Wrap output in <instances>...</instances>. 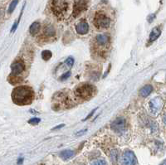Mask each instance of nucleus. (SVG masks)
Segmentation results:
<instances>
[{"instance_id":"obj_24","label":"nucleus","mask_w":166,"mask_h":165,"mask_svg":"<svg viewBox=\"0 0 166 165\" xmlns=\"http://www.w3.org/2000/svg\"><path fill=\"white\" fill-rule=\"evenodd\" d=\"M70 76H71V72H68L67 73H65L64 75H62L60 79H61V81H64V80L68 79V78Z\"/></svg>"},{"instance_id":"obj_10","label":"nucleus","mask_w":166,"mask_h":165,"mask_svg":"<svg viewBox=\"0 0 166 165\" xmlns=\"http://www.w3.org/2000/svg\"><path fill=\"white\" fill-rule=\"evenodd\" d=\"M76 30L77 32V33L81 35L87 34L89 31V25L87 24V22H81L76 26Z\"/></svg>"},{"instance_id":"obj_22","label":"nucleus","mask_w":166,"mask_h":165,"mask_svg":"<svg viewBox=\"0 0 166 165\" xmlns=\"http://www.w3.org/2000/svg\"><path fill=\"white\" fill-rule=\"evenodd\" d=\"M73 63H74V59L72 57H68V59L66 60V64L68 65V67H72Z\"/></svg>"},{"instance_id":"obj_26","label":"nucleus","mask_w":166,"mask_h":165,"mask_svg":"<svg viewBox=\"0 0 166 165\" xmlns=\"http://www.w3.org/2000/svg\"><path fill=\"white\" fill-rule=\"evenodd\" d=\"M86 132H87V129H82V131H80V132H77V133L76 134V135H77V136H78V135L80 136V135H82V134H83L84 133H86Z\"/></svg>"},{"instance_id":"obj_30","label":"nucleus","mask_w":166,"mask_h":165,"mask_svg":"<svg viewBox=\"0 0 166 165\" xmlns=\"http://www.w3.org/2000/svg\"><path fill=\"white\" fill-rule=\"evenodd\" d=\"M80 165H83V164H80Z\"/></svg>"},{"instance_id":"obj_7","label":"nucleus","mask_w":166,"mask_h":165,"mask_svg":"<svg viewBox=\"0 0 166 165\" xmlns=\"http://www.w3.org/2000/svg\"><path fill=\"white\" fill-rule=\"evenodd\" d=\"M87 0H79L75 4L73 8V16L77 17L80 13H82L83 11L87 9Z\"/></svg>"},{"instance_id":"obj_14","label":"nucleus","mask_w":166,"mask_h":165,"mask_svg":"<svg viewBox=\"0 0 166 165\" xmlns=\"http://www.w3.org/2000/svg\"><path fill=\"white\" fill-rule=\"evenodd\" d=\"M153 91V87L151 86V85H147V86H145L143 88H141L140 91V96L142 97H146L148 96Z\"/></svg>"},{"instance_id":"obj_13","label":"nucleus","mask_w":166,"mask_h":165,"mask_svg":"<svg viewBox=\"0 0 166 165\" xmlns=\"http://www.w3.org/2000/svg\"><path fill=\"white\" fill-rule=\"evenodd\" d=\"M75 154V153H74V151L72 150H63L62 151L61 153H60V158L62 159L63 160H68L69 159H71V158H72L73 156Z\"/></svg>"},{"instance_id":"obj_17","label":"nucleus","mask_w":166,"mask_h":165,"mask_svg":"<svg viewBox=\"0 0 166 165\" xmlns=\"http://www.w3.org/2000/svg\"><path fill=\"white\" fill-rule=\"evenodd\" d=\"M52 56V53L51 51H49V50H45V51H43V52H42V59L43 60H45V61H48Z\"/></svg>"},{"instance_id":"obj_27","label":"nucleus","mask_w":166,"mask_h":165,"mask_svg":"<svg viewBox=\"0 0 166 165\" xmlns=\"http://www.w3.org/2000/svg\"><path fill=\"white\" fill-rule=\"evenodd\" d=\"M64 126V124H61V125H57V126H56L54 129H53V130H56V129H61V128H62Z\"/></svg>"},{"instance_id":"obj_6","label":"nucleus","mask_w":166,"mask_h":165,"mask_svg":"<svg viewBox=\"0 0 166 165\" xmlns=\"http://www.w3.org/2000/svg\"><path fill=\"white\" fill-rule=\"evenodd\" d=\"M126 121L124 118H117L114 122L111 124V129L116 133H123L125 129Z\"/></svg>"},{"instance_id":"obj_1","label":"nucleus","mask_w":166,"mask_h":165,"mask_svg":"<svg viewBox=\"0 0 166 165\" xmlns=\"http://www.w3.org/2000/svg\"><path fill=\"white\" fill-rule=\"evenodd\" d=\"M12 99L17 105H29L33 100V91L31 88L27 86H18L13 90Z\"/></svg>"},{"instance_id":"obj_29","label":"nucleus","mask_w":166,"mask_h":165,"mask_svg":"<svg viewBox=\"0 0 166 165\" xmlns=\"http://www.w3.org/2000/svg\"><path fill=\"white\" fill-rule=\"evenodd\" d=\"M160 165H166V160H165L164 162H162L160 164Z\"/></svg>"},{"instance_id":"obj_25","label":"nucleus","mask_w":166,"mask_h":165,"mask_svg":"<svg viewBox=\"0 0 166 165\" xmlns=\"http://www.w3.org/2000/svg\"><path fill=\"white\" fill-rule=\"evenodd\" d=\"M95 111H96V109H95V110H92V111H91V113L89 114L88 115H87V118H86V119H83V120H86V119H90V118H91V115H93V114L95 113Z\"/></svg>"},{"instance_id":"obj_8","label":"nucleus","mask_w":166,"mask_h":165,"mask_svg":"<svg viewBox=\"0 0 166 165\" xmlns=\"http://www.w3.org/2000/svg\"><path fill=\"white\" fill-rule=\"evenodd\" d=\"M163 106V100L160 97H156L151 100L150 102V108L151 112L153 114H157L160 112V110Z\"/></svg>"},{"instance_id":"obj_11","label":"nucleus","mask_w":166,"mask_h":165,"mask_svg":"<svg viewBox=\"0 0 166 165\" xmlns=\"http://www.w3.org/2000/svg\"><path fill=\"white\" fill-rule=\"evenodd\" d=\"M96 41L100 45L105 46L109 43L110 37L108 35H106V34H100L96 37Z\"/></svg>"},{"instance_id":"obj_15","label":"nucleus","mask_w":166,"mask_h":165,"mask_svg":"<svg viewBox=\"0 0 166 165\" xmlns=\"http://www.w3.org/2000/svg\"><path fill=\"white\" fill-rule=\"evenodd\" d=\"M39 30H40V23L37 22H33L30 26V27H29L30 33H31L32 36H34V35H36L37 33H38Z\"/></svg>"},{"instance_id":"obj_18","label":"nucleus","mask_w":166,"mask_h":165,"mask_svg":"<svg viewBox=\"0 0 166 165\" xmlns=\"http://www.w3.org/2000/svg\"><path fill=\"white\" fill-rule=\"evenodd\" d=\"M110 160L113 164H116L117 160H118V154L116 150H112L111 154H110Z\"/></svg>"},{"instance_id":"obj_20","label":"nucleus","mask_w":166,"mask_h":165,"mask_svg":"<svg viewBox=\"0 0 166 165\" xmlns=\"http://www.w3.org/2000/svg\"><path fill=\"white\" fill-rule=\"evenodd\" d=\"M91 165H108V164H107V163H106V160L99 159L96 160V161H95Z\"/></svg>"},{"instance_id":"obj_19","label":"nucleus","mask_w":166,"mask_h":165,"mask_svg":"<svg viewBox=\"0 0 166 165\" xmlns=\"http://www.w3.org/2000/svg\"><path fill=\"white\" fill-rule=\"evenodd\" d=\"M18 0H13V2L11 3L10 5H9V8H8V13H12L14 11L15 8L18 5Z\"/></svg>"},{"instance_id":"obj_4","label":"nucleus","mask_w":166,"mask_h":165,"mask_svg":"<svg viewBox=\"0 0 166 165\" xmlns=\"http://www.w3.org/2000/svg\"><path fill=\"white\" fill-rule=\"evenodd\" d=\"M94 24L97 28H106L110 24V18L104 13H96L94 18Z\"/></svg>"},{"instance_id":"obj_23","label":"nucleus","mask_w":166,"mask_h":165,"mask_svg":"<svg viewBox=\"0 0 166 165\" xmlns=\"http://www.w3.org/2000/svg\"><path fill=\"white\" fill-rule=\"evenodd\" d=\"M10 79H13L12 81H9L12 84H16V83H18V82H20V81H22V79L21 78H18L17 79V77H9Z\"/></svg>"},{"instance_id":"obj_16","label":"nucleus","mask_w":166,"mask_h":165,"mask_svg":"<svg viewBox=\"0 0 166 165\" xmlns=\"http://www.w3.org/2000/svg\"><path fill=\"white\" fill-rule=\"evenodd\" d=\"M56 33V31H55V28L53 27V26L52 25H47V27H45L44 28V34L47 37H52L55 35Z\"/></svg>"},{"instance_id":"obj_5","label":"nucleus","mask_w":166,"mask_h":165,"mask_svg":"<svg viewBox=\"0 0 166 165\" xmlns=\"http://www.w3.org/2000/svg\"><path fill=\"white\" fill-rule=\"evenodd\" d=\"M137 159L135 154L130 150L124 152L121 158V165H135Z\"/></svg>"},{"instance_id":"obj_2","label":"nucleus","mask_w":166,"mask_h":165,"mask_svg":"<svg viewBox=\"0 0 166 165\" xmlns=\"http://www.w3.org/2000/svg\"><path fill=\"white\" fill-rule=\"evenodd\" d=\"M95 91L96 89L93 86L90 84H82L81 86H77L75 92L78 97H81L85 100H89L94 95Z\"/></svg>"},{"instance_id":"obj_3","label":"nucleus","mask_w":166,"mask_h":165,"mask_svg":"<svg viewBox=\"0 0 166 165\" xmlns=\"http://www.w3.org/2000/svg\"><path fill=\"white\" fill-rule=\"evenodd\" d=\"M52 8L57 16L63 15L68 8V0H52Z\"/></svg>"},{"instance_id":"obj_9","label":"nucleus","mask_w":166,"mask_h":165,"mask_svg":"<svg viewBox=\"0 0 166 165\" xmlns=\"http://www.w3.org/2000/svg\"><path fill=\"white\" fill-rule=\"evenodd\" d=\"M24 68H25L24 63L22 61H16L11 66V70L13 76H17L23 72L24 71Z\"/></svg>"},{"instance_id":"obj_21","label":"nucleus","mask_w":166,"mask_h":165,"mask_svg":"<svg viewBox=\"0 0 166 165\" xmlns=\"http://www.w3.org/2000/svg\"><path fill=\"white\" fill-rule=\"evenodd\" d=\"M40 121H41V119H39V118L34 117V118H32L31 119H29V120H28V123L31 124H38Z\"/></svg>"},{"instance_id":"obj_12","label":"nucleus","mask_w":166,"mask_h":165,"mask_svg":"<svg viewBox=\"0 0 166 165\" xmlns=\"http://www.w3.org/2000/svg\"><path fill=\"white\" fill-rule=\"evenodd\" d=\"M160 28L159 27H155L153 28V30L151 31V34H150V42L155 41L156 39L160 36Z\"/></svg>"},{"instance_id":"obj_28","label":"nucleus","mask_w":166,"mask_h":165,"mask_svg":"<svg viewBox=\"0 0 166 165\" xmlns=\"http://www.w3.org/2000/svg\"><path fill=\"white\" fill-rule=\"evenodd\" d=\"M163 122H164V124L166 125V114L163 116Z\"/></svg>"}]
</instances>
